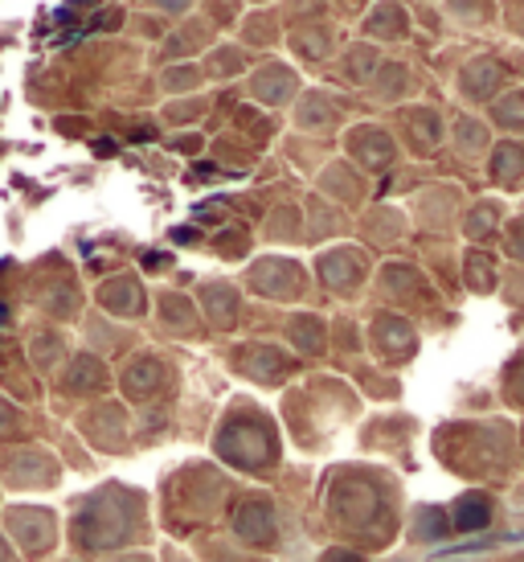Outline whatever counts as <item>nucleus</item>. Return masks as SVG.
Instances as JSON below:
<instances>
[{
    "label": "nucleus",
    "mask_w": 524,
    "mask_h": 562,
    "mask_svg": "<svg viewBox=\"0 0 524 562\" xmlns=\"http://www.w3.org/2000/svg\"><path fill=\"white\" fill-rule=\"evenodd\" d=\"M488 517H492L488 497H463L459 514H455V526H459V530H476V526H488Z\"/></svg>",
    "instance_id": "1"
}]
</instances>
